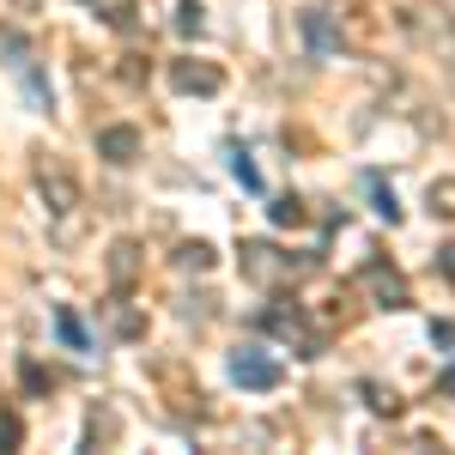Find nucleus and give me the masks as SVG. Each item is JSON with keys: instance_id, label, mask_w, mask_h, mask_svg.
Returning a JSON list of instances; mask_svg holds the SVG:
<instances>
[{"instance_id": "nucleus-4", "label": "nucleus", "mask_w": 455, "mask_h": 455, "mask_svg": "<svg viewBox=\"0 0 455 455\" xmlns=\"http://www.w3.org/2000/svg\"><path fill=\"white\" fill-rule=\"evenodd\" d=\"M171 85L176 92H195V98H212V92L225 85V73L212 68V61H195V55H188V61H171Z\"/></svg>"}, {"instance_id": "nucleus-2", "label": "nucleus", "mask_w": 455, "mask_h": 455, "mask_svg": "<svg viewBox=\"0 0 455 455\" xmlns=\"http://www.w3.org/2000/svg\"><path fill=\"white\" fill-rule=\"evenodd\" d=\"M304 267H291V255H280L274 243H243V280L249 285H280Z\"/></svg>"}, {"instance_id": "nucleus-7", "label": "nucleus", "mask_w": 455, "mask_h": 455, "mask_svg": "<svg viewBox=\"0 0 455 455\" xmlns=\"http://www.w3.org/2000/svg\"><path fill=\"white\" fill-rule=\"evenodd\" d=\"M104 267H109V285H116V291H128V285L140 280V243H134V237H116Z\"/></svg>"}, {"instance_id": "nucleus-6", "label": "nucleus", "mask_w": 455, "mask_h": 455, "mask_svg": "<svg viewBox=\"0 0 455 455\" xmlns=\"http://www.w3.org/2000/svg\"><path fill=\"white\" fill-rule=\"evenodd\" d=\"M364 285H371V298H377L383 310H407V280H401L395 267L371 261V267H364Z\"/></svg>"}, {"instance_id": "nucleus-20", "label": "nucleus", "mask_w": 455, "mask_h": 455, "mask_svg": "<svg viewBox=\"0 0 455 455\" xmlns=\"http://www.w3.org/2000/svg\"><path fill=\"white\" fill-rule=\"evenodd\" d=\"M231 171H237V182H243V188H261V171L249 164V152H237V158H231Z\"/></svg>"}, {"instance_id": "nucleus-22", "label": "nucleus", "mask_w": 455, "mask_h": 455, "mask_svg": "<svg viewBox=\"0 0 455 455\" xmlns=\"http://www.w3.org/2000/svg\"><path fill=\"white\" fill-rule=\"evenodd\" d=\"M431 340L437 347H455V322H431Z\"/></svg>"}, {"instance_id": "nucleus-12", "label": "nucleus", "mask_w": 455, "mask_h": 455, "mask_svg": "<svg viewBox=\"0 0 455 455\" xmlns=\"http://www.w3.org/2000/svg\"><path fill=\"white\" fill-rule=\"evenodd\" d=\"M425 207H431V219H455V176H437L425 188Z\"/></svg>"}, {"instance_id": "nucleus-23", "label": "nucleus", "mask_w": 455, "mask_h": 455, "mask_svg": "<svg viewBox=\"0 0 455 455\" xmlns=\"http://www.w3.org/2000/svg\"><path fill=\"white\" fill-rule=\"evenodd\" d=\"M437 267H443V280H455V243H450V249H437Z\"/></svg>"}, {"instance_id": "nucleus-16", "label": "nucleus", "mask_w": 455, "mask_h": 455, "mask_svg": "<svg viewBox=\"0 0 455 455\" xmlns=\"http://www.w3.org/2000/svg\"><path fill=\"white\" fill-rule=\"evenodd\" d=\"M98 12H104V25H116V31H128L134 25V0H92Z\"/></svg>"}, {"instance_id": "nucleus-24", "label": "nucleus", "mask_w": 455, "mask_h": 455, "mask_svg": "<svg viewBox=\"0 0 455 455\" xmlns=\"http://www.w3.org/2000/svg\"><path fill=\"white\" fill-rule=\"evenodd\" d=\"M437 395H455V364L443 371V377H437Z\"/></svg>"}, {"instance_id": "nucleus-17", "label": "nucleus", "mask_w": 455, "mask_h": 455, "mask_svg": "<svg viewBox=\"0 0 455 455\" xmlns=\"http://www.w3.org/2000/svg\"><path fill=\"white\" fill-rule=\"evenodd\" d=\"M201 25H207V19H201V6H195V0H182V6H176V31H182V36H201Z\"/></svg>"}, {"instance_id": "nucleus-19", "label": "nucleus", "mask_w": 455, "mask_h": 455, "mask_svg": "<svg viewBox=\"0 0 455 455\" xmlns=\"http://www.w3.org/2000/svg\"><path fill=\"white\" fill-rule=\"evenodd\" d=\"M371 195H377V212H383L388 225H395V219H401V201H395V195H388L383 182H371Z\"/></svg>"}, {"instance_id": "nucleus-10", "label": "nucleus", "mask_w": 455, "mask_h": 455, "mask_svg": "<svg viewBox=\"0 0 455 455\" xmlns=\"http://www.w3.org/2000/svg\"><path fill=\"white\" fill-rule=\"evenodd\" d=\"M109 334H116V340H140V334H146V315L134 310V304H122V298H116V304H109Z\"/></svg>"}, {"instance_id": "nucleus-21", "label": "nucleus", "mask_w": 455, "mask_h": 455, "mask_svg": "<svg viewBox=\"0 0 455 455\" xmlns=\"http://www.w3.org/2000/svg\"><path fill=\"white\" fill-rule=\"evenodd\" d=\"M85 437H92V443H109V437H116V419H98V413H92V425H85Z\"/></svg>"}, {"instance_id": "nucleus-18", "label": "nucleus", "mask_w": 455, "mask_h": 455, "mask_svg": "<svg viewBox=\"0 0 455 455\" xmlns=\"http://www.w3.org/2000/svg\"><path fill=\"white\" fill-rule=\"evenodd\" d=\"M19 437H25L19 413H0V450H19Z\"/></svg>"}, {"instance_id": "nucleus-13", "label": "nucleus", "mask_w": 455, "mask_h": 455, "mask_svg": "<svg viewBox=\"0 0 455 455\" xmlns=\"http://www.w3.org/2000/svg\"><path fill=\"white\" fill-rule=\"evenodd\" d=\"M212 261H219V255H212V243H201V237H195V243H182V249H176V267H188V274H207Z\"/></svg>"}, {"instance_id": "nucleus-8", "label": "nucleus", "mask_w": 455, "mask_h": 455, "mask_svg": "<svg viewBox=\"0 0 455 455\" xmlns=\"http://www.w3.org/2000/svg\"><path fill=\"white\" fill-rule=\"evenodd\" d=\"M98 158L134 164V158H140V128H98Z\"/></svg>"}, {"instance_id": "nucleus-3", "label": "nucleus", "mask_w": 455, "mask_h": 455, "mask_svg": "<svg viewBox=\"0 0 455 455\" xmlns=\"http://www.w3.org/2000/svg\"><path fill=\"white\" fill-rule=\"evenodd\" d=\"M261 328H274V334H280V340H291V347H298V352H315L310 315L298 310V304H291V298H280V304H274V310L261 315Z\"/></svg>"}, {"instance_id": "nucleus-9", "label": "nucleus", "mask_w": 455, "mask_h": 455, "mask_svg": "<svg viewBox=\"0 0 455 455\" xmlns=\"http://www.w3.org/2000/svg\"><path fill=\"white\" fill-rule=\"evenodd\" d=\"M304 43H310V55H334L340 49V36L328 25V12H304Z\"/></svg>"}, {"instance_id": "nucleus-15", "label": "nucleus", "mask_w": 455, "mask_h": 455, "mask_svg": "<svg viewBox=\"0 0 455 455\" xmlns=\"http://www.w3.org/2000/svg\"><path fill=\"white\" fill-rule=\"evenodd\" d=\"M358 395H364V407H371V413H401V395L383 388V383H358Z\"/></svg>"}, {"instance_id": "nucleus-1", "label": "nucleus", "mask_w": 455, "mask_h": 455, "mask_svg": "<svg viewBox=\"0 0 455 455\" xmlns=\"http://www.w3.org/2000/svg\"><path fill=\"white\" fill-rule=\"evenodd\" d=\"M280 358L274 352H261V347H237L231 352V383L237 388H255V395H267V388H280Z\"/></svg>"}, {"instance_id": "nucleus-5", "label": "nucleus", "mask_w": 455, "mask_h": 455, "mask_svg": "<svg viewBox=\"0 0 455 455\" xmlns=\"http://www.w3.org/2000/svg\"><path fill=\"white\" fill-rule=\"evenodd\" d=\"M36 195L49 201V212H73L79 207V182H73L61 164H43V171H36Z\"/></svg>"}, {"instance_id": "nucleus-11", "label": "nucleus", "mask_w": 455, "mask_h": 455, "mask_svg": "<svg viewBox=\"0 0 455 455\" xmlns=\"http://www.w3.org/2000/svg\"><path fill=\"white\" fill-rule=\"evenodd\" d=\"M55 334H61L68 352H92V334H85V322H79L73 310H55Z\"/></svg>"}, {"instance_id": "nucleus-14", "label": "nucleus", "mask_w": 455, "mask_h": 455, "mask_svg": "<svg viewBox=\"0 0 455 455\" xmlns=\"http://www.w3.org/2000/svg\"><path fill=\"white\" fill-rule=\"evenodd\" d=\"M267 219H274V225H291V231H298V225H304V219H310V212H304V201H298V195H280V201H274V207H267Z\"/></svg>"}]
</instances>
